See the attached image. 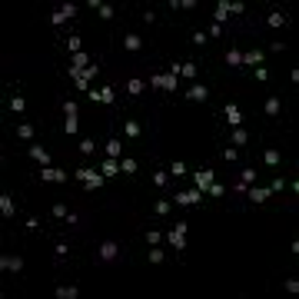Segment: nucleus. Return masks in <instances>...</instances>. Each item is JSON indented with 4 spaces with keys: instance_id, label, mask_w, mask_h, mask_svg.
Returning <instances> with one entry per match:
<instances>
[{
    "instance_id": "e433bc0d",
    "label": "nucleus",
    "mask_w": 299,
    "mask_h": 299,
    "mask_svg": "<svg viewBox=\"0 0 299 299\" xmlns=\"http://www.w3.org/2000/svg\"><path fill=\"white\" fill-rule=\"evenodd\" d=\"M240 183H246V187H253V183H256V167H246L243 173H240Z\"/></svg>"
},
{
    "instance_id": "b1692460",
    "label": "nucleus",
    "mask_w": 299,
    "mask_h": 299,
    "mask_svg": "<svg viewBox=\"0 0 299 299\" xmlns=\"http://www.w3.org/2000/svg\"><path fill=\"white\" fill-rule=\"evenodd\" d=\"M229 140H233V147H246V143H249V133H246L243 127H233Z\"/></svg>"
},
{
    "instance_id": "de8ad7c7",
    "label": "nucleus",
    "mask_w": 299,
    "mask_h": 299,
    "mask_svg": "<svg viewBox=\"0 0 299 299\" xmlns=\"http://www.w3.org/2000/svg\"><path fill=\"white\" fill-rule=\"evenodd\" d=\"M163 260H167V253L156 249V246H150V262H163Z\"/></svg>"
},
{
    "instance_id": "c03bdc74",
    "label": "nucleus",
    "mask_w": 299,
    "mask_h": 299,
    "mask_svg": "<svg viewBox=\"0 0 299 299\" xmlns=\"http://www.w3.org/2000/svg\"><path fill=\"white\" fill-rule=\"evenodd\" d=\"M54 253L60 256V260H67V256H70V243H67V240H60V243L54 246Z\"/></svg>"
},
{
    "instance_id": "603ef678",
    "label": "nucleus",
    "mask_w": 299,
    "mask_h": 299,
    "mask_svg": "<svg viewBox=\"0 0 299 299\" xmlns=\"http://www.w3.org/2000/svg\"><path fill=\"white\" fill-rule=\"evenodd\" d=\"M150 87H153V90H163V74H153V76H150Z\"/></svg>"
},
{
    "instance_id": "9b49d317",
    "label": "nucleus",
    "mask_w": 299,
    "mask_h": 299,
    "mask_svg": "<svg viewBox=\"0 0 299 299\" xmlns=\"http://www.w3.org/2000/svg\"><path fill=\"white\" fill-rule=\"evenodd\" d=\"M27 153H30V160H37L40 167H50V153L40 147V143H30V150H27Z\"/></svg>"
},
{
    "instance_id": "7ed1b4c3",
    "label": "nucleus",
    "mask_w": 299,
    "mask_h": 299,
    "mask_svg": "<svg viewBox=\"0 0 299 299\" xmlns=\"http://www.w3.org/2000/svg\"><path fill=\"white\" fill-rule=\"evenodd\" d=\"M90 100L93 103H103V107H110V103H116V93H113V87H100V90H90Z\"/></svg>"
},
{
    "instance_id": "a19ab883",
    "label": "nucleus",
    "mask_w": 299,
    "mask_h": 299,
    "mask_svg": "<svg viewBox=\"0 0 299 299\" xmlns=\"http://www.w3.org/2000/svg\"><path fill=\"white\" fill-rule=\"evenodd\" d=\"M150 180H153V187H167V183H169V173H167V169H156Z\"/></svg>"
},
{
    "instance_id": "7c9ffc66",
    "label": "nucleus",
    "mask_w": 299,
    "mask_h": 299,
    "mask_svg": "<svg viewBox=\"0 0 299 299\" xmlns=\"http://www.w3.org/2000/svg\"><path fill=\"white\" fill-rule=\"evenodd\" d=\"M7 107H10V113H23L27 110V100H23L20 93H14L10 100H7Z\"/></svg>"
},
{
    "instance_id": "412c9836",
    "label": "nucleus",
    "mask_w": 299,
    "mask_h": 299,
    "mask_svg": "<svg viewBox=\"0 0 299 299\" xmlns=\"http://www.w3.org/2000/svg\"><path fill=\"white\" fill-rule=\"evenodd\" d=\"M90 7L100 14V20H113V7H110V3H103V0H90Z\"/></svg>"
},
{
    "instance_id": "3c124183",
    "label": "nucleus",
    "mask_w": 299,
    "mask_h": 299,
    "mask_svg": "<svg viewBox=\"0 0 299 299\" xmlns=\"http://www.w3.org/2000/svg\"><path fill=\"white\" fill-rule=\"evenodd\" d=\"M253 76H256L260 83H266V80H269V70H266V67H256V70H253Z\"/></svg>"
},
{
    "instance_id": "79ce46f5",
    "label": "nucleus",
    "mask_w": 299,
    "mask_h": 299,
    "mask_svg": "<svg viewBox=\"0 0 299 299\" xmlns=\"http://www.w3.org/2000/svg\"><path fill=\"white\" fill-rule=\"evenodd\" d=\"M50 213H54L56 220H67V216H70V209H67V203H54V206H50Z\"/></svg>"
},
{
    "instance_id": "bb28decb",
    "label": "nucleus",
    "mask_w": 299,
    "mask_h": 299,
    "mask_svg": "<svg viewBox=\"0 0 299 299\" xmlns=\"http://www.w3.org/2000/svg\"><path fill=\"white\" fill-rule=\"evenodd\" d=\"M180 76H187V80H196V76H200V67H196L193 60H187V63H180Z\"/></svg>"
},
{
    "instance_id": "423d86ee",
    "label": "nucleus",
    "mask_w": 299,
    "mask_h": 299,
    "mask_svg": "<svg viewBox=\"0 0 299 299\" xmlns=\"http://www.w3.org/2000/svg\"><path fill=\"white\" fill-rule=\"evenodd\" d=\"M103 156H107V160H120V156H123V143H120V136H110V140L103 143Z\"/></svg>"
},
{
    "instance_id": "f03ea898",
    "label": "nucleus",
    "mask_w": 299,
    "mask_h": 299,
    "mask_svg": "<svg viewBox=\"0 0 299 299\" xmlns=\"http://www.w3.org/2000/svg\"><path fill=\"white\" fill-rule=\"evenodd\" d=\"M37 176L43 183H67V180H70V173H63V169H56V167H40Z\"/></svg>"
},
{
    "instance_id": "052dcab7",
    "label": "nucleus",
    "mask_w": 299,
    "mask_h": 299,
    "mask_svg": "<svg viewBox=\"0 0 299 299\" xmlns=\"http://www.w3.org/2000/svg\"><path fill=\"white\" fill-rule=\"evenodd\" d=\"M180 10H196V0H180Z\"/></svg>"
},
{
    "instance_id": "864d4df0",
    "label": "nucleus",
    "mask_w": 299,
    "mask_h": 299,
    "mask_svg": "<svg viewBox=\"0 0 299 299\" xmlns=\"http://www.w3.org/2000/svg\"><path fill=\"white\" fill-rule=\"evenodd\" d=\"M60 10H63V14H67V20H74V17H76V3H63V7H60Z\"/></svg>"
},
{
    "instance_id": "a211bd4d",
    "label": "nucleus",
    "mask_w": 299,
    "mask_h": 299,
    "mask_svg": "<svg viewBox=\"0 0 299 299\" xmlns=\"http://www.w3.org/2000/svg\"><path fill=\"white\" fill-rule=\"evenodd\" d=\"M226 67H233V70H240V67H243V50H236V47H229V50H226Z\"/></svg>"
},
{
    "instance_id": "1a4fd4ad",
    "label": "nucleus",
    "mask_w": 299,
    "mask_h": 299,
    "mask_svg": "<svg viewBox=\"0 0 299 299\" xmlns=\"http://www.w3.org/2000/svg\"><path fill=\"white\" fill-rule=\"evenodd\" d=\"M0 213H3V220H14V216H17V203H14V196H10V193H3V196H0Z\"/></svg>"
},
{
    "instance_id": "f257e3e1",
    "label": "nucleus",
    "mask_w": 299,
    "mask_h": 299,
    "mask_svg": "<svg viewBox=\"0 0 299 299\" xmlns=\"http://www.w3.org/2000/svg\"><path fill=\"white\" fill-rule=\"evenodd\" d=\"M120 253H123V246L116 243V240H103V243L96 246V260L100 262H113Z\"/></svg>"
},
{
    "instance_id": "473e14b6",
    "label": "nucleus",
    "mask_w": 299,
    "mask_h": 299,
    "mask_svg": "<svg viewBox=\"0 0 299 299\" xmlns=\"http://www.w3.org/2000/svg\"><path fill=\"white\" fill-rule=\"evenodd\" d=\"M176 83H180L176 74H163V93H176Z\"/></svg>"
},
{
    "instance_id": "a18cd8bd",
    "label": "nucleus",
    "mask_w": 299,
    "mask_h": 299,
    "mask_svg": "<svg viewBox=\"0 0 299 299\" xmlns=\"http://www.w3.org/2000/svg\"><path fill=\"white\" fill-rule=\"evenodd\" d=\"M236 160H240V150H236V147H226L223 150V163H236Z\"/></svg>"
},
{
    "instance_id": "20e7f679",
    "label": "nucleus",
    "mask_w": 299,
    "mask_h": 299,
    "mask_svg": "<svg viewBox=\"0 0 299 299\" xmlns=\"http://www.w3.org/2000/svg\"><path fill=\"white\" fill-rule=\"evenodd\" d=\"M187 100L189 103H206V100H209V87H206V83H193L187 90Z\"/></svg>"
},
{
    "instance_id": "a878e982",
    "label": "nucleus",
    "mask_w": 299,
    "mask_h": 299,
    "mask_svg": "<svg viewBox=\"0 0 299 299\" xmlns=\"http://www.w3.org/2000/svg\"><path fill=\"white\" fill-rule=\"evenodd\" d=\"M262 163H266V167H273V169H276V167H280V163H282V153H280V150H266V153H262Z\"/></svg>"
},
{
    "instance_id": "72a5a7b5",
    "label": "nucleus",
    "mask_w": 299,
    "mask_h": 299,
    "mask_svg": "<svg viewBox=\"0 0 299 299\" xmlns=\"http://www.w3.org/2000/svg\"><path fill=\"white\" fill-rule=\"evenodd\" d=\"M76 296H80L76 286H56V299H76Z\"/></svg>"
},
{
    "instance_id": "8fccbe9b",
    "label": "nucleus",
    "mask_w": 299,
    "mask_h": 299,
    "mask_svg": "<svg viewBox=\"0 0 299 299\" xmlns=\"http://www.w3.org/2000/svg\"><path fill=\"white\" fill-rule=\"evenodd\" d=\"M160 240H163V236H160L156 229H147V246H156V243H160Z\"/></svg>"
},
{
    "instance_id": "dca6fc26",
    "label": "nucleus",
    "mask_w": 299,
    "mask_h": 299,
    "mask_svg": "<svg viewBox=\"0 0 299 299\" xmlns=\"http://www.w3.org/2000/svg\"><path fill=\"white\" fill-rule=\"evenodd\" d=\"M143 90H147V83H143L140 76H130V80H127V96H143Z\"/></svg>"
},
{
    "instance_id": "4c0bfd02",
    "label": "nucleus",
    "mask_w": 299,
    "mask_h": 299,
    "mask_svg": "<svg viewBox=\"0 0 299 299\" xmlns=\"http://www.w3.org/2000/svg\"><path fill=\"white\" fill-rule=\"evenodd\" d=\"M189 40H193V47H200V50H203L206 43H209V37H206L203 30H193V34H189Z\"/></svg>"
},
{
    "instance_id": "6e6d98bb",
    "label": "nucleus",
    "mask_w": 299,
    "mask_h": 299,
    "mask_svg": "<svg viewBox=\"0 0 299 299\" xmlns=\"http://www.w3.org/2000/svg\"><path fill=\"white\" fill-rule=\"evenodd\" d=\"M282 286H286V293H299V280H293V276L282 282Z\"/></svg>"
},
{
    "instance_id": "393cba45",
    "label": "nucleus",
    "mask_w": 299,
    "mask_h": 299,
    "mask_svg": "<svg viewBox=\"0 0 299 299\" xmlns=\"http://www.w3.org/2000/svg\"><path fill=\"white\" fill-rule=\"evenodd\" d=\"M80 153H83V156H96V140L93 136H83V140H80Z\"/></svg>"
},
{
    "instance_id": "ea45409f",
    "label": "nucleus",
    "mask_w": 299,
    "mask_h": 299,
    "mask_svg": "<svg viewBox=\"0 0 299 299\" xmlns=\"http://www.w3.org/2000/svg\"><path fill=\"white\" fill-rule=\"evenodd\" d=\"M17 140H34V127L30 123H17Z\"/></svg>"
},
{
    "instance_id": "aec40b11",
    "label": "nucleus",
    "mask_w": 299,
    "mask_h": 299,
    "mask_svg": "<svg viewBox=\"0 0 299 299\" xmlns=\"http://www.w3.org/2000/svg\"><path fill=\"white\" fill-rule=\"evenodd\" d=\"M93 176H100V169H93V167H80V169H74V180H80V183H90Z\"/></svg>"
},
{
    "instance_id": "f3484780",
    "label": "nucleus",
    "mask_w": 299,
    "mask_h": 299,
    "mask_svg": "<svg viewBox=\"0 0 299 299\" xmlns=\"http://www.w3.org/2000/svg\"><path fill=\"white\" fill-rule=\"evenodd\" d=\"M123 136H127V140H140V136H143V127H140L136 120H127V123H123Z\"/></svg>"
},
{
    "instance_id": "f8f14e48",
    "label": "nucleus",
    "mask_w": 299,
    "mask_h": 299,
    "mask_svg": "<svg viewBox=\"0 0 299 299\" xmlns=\"http://www.w3.org/2000/svg\"><path fill=\"white\" fill-rule=\"evenodd\" d=\"M262 113H266V116H280V113H282V100H280V96H266Z\"/></svg>"
},
{
    "instance_id": "37998d69",
    "label": "nucleus",
    "mask_w": 299,
    "mask_h": 299,
    "mask_svg": "<svg viewBox=\"0 0 299 299\" xmlns=\"http://www.w3.org/2000/svg\"><path fill=\"white\" fill-rule=\"evenodd\" d=\"M223 193H226V189H223V183H216V180H213V183H209V189H206V196H213V200H220Z\"/></svg>"
},
{
    "instance_id": "680f3d73",
    "label": "nucleus",
    "mask_w": 299,
    "mask_h": 299,
    "mask_svg": "<svg viewBox=\"0 0 299 299\" xmlns=\"http://www.w3.org/2000/svg\"><path fill=\"white\" fill-rule=\"evenodd\" d=\"M269 50H273V54H282V50H286V43H280V40H273V43H269Z\"/></svg>"
},
{
    "instance_id": "39448f33",
    "label": "nucleus",
    "mask_w": 299,
    "mask_h": 299,
    "mask_svg": "<svg viewBox=\"0 0 299 299\" xmlns=\"http://www.w3.org/2000/svg\"><path fill=\"white\" fill-rule=\"evenodd\" d=\"M123 50H127V54H140V50H143V37L133 34V30H127V34H123Z\"/></svg>"
},
{
    "instance_id": "5fc2aeb1",
    "label": "nucleus",
    "mask_w": 299,
    "mask_h": 299,
    "mask_svg": "<svg viewBox=\"0 0 299 299\" xmlns=\"http://www.w3.org/2000/svg\"><path fill=\"white\" fill-rule=\"evenodd\" d=\"M206 37H223V23H209V34Z\"/></svg>"
},
{
    "instance_id": "c756f323",
    "label": "nucleus",
    "mask_w": 299,
    "mask_h": 299,
    "mask_svg": "<svg viewBox=\"0 0 299 299\" xmlns=\"http://www.w3.org/2000/svg\"><path fill=\"white\" fill-rule=\"evenodd\" d=\"M153 213H156V216H169V213H173V203H169V200H153Z\"/></svg>"
},
{
    "instance_id": "c9c22d12",
    "label": "nucleus",
    "mask_w": 299,
    "mask_h": 299,
    "mask_svg": "<svg viewBox=\"0 0 299 299\" xmlns=\"http://www.w3.org/2000/svg\"><path fill=\"white\" fill-rule=\"evenodd\" d=\"M63 43H67V50H70V56H74V54H80V47H83V40L76 37V34H70V37L63 40Z\"/></svg>"
},
{
    "instance_id": "4468645a",
    "label": "nucleus",
    "mask_w": 299,
    "mask_h": 299,
    "mask_svg": "<svg viewBox=\"0 0 299 299\" xmlns=\"http://www.w3.org/2000/svg\"><path fill=\"white\" fill-rule=\"evenodd\" d=\"M0 266H3L7 273H20V269H23V260H20V256H10V253H7V256H0Z\"/></svg>"
},
{
    "instance_id": "5701e85b",
    "label": "nucleus",
    "mask_w": 299,
    "mask_h": 299,
    "mask_svg": "<svg viewBox=\"0 0 299 299\" xmlns=\"http://www.w3.org/2000/svg\"><path fill=\"white\" fill-rule=\"evenodd\" d=\"M266 23H269V27H273V30H280V27H286V23H289V17H286V14H282V10H273V14H269V17H266Z\"/></svg>"
},
{
    "instance_id": "0eeeda50",
    "label": "nucleus",
    "mask_w": 299,
    "mask_h": 299,
    "mask_svg": "<svg viewBox=\"0 0 299 299\" xmlns=\"http://www.w3.org/2000/svg\"><path fill=\"white\" fill-rule=\"evenodd\" d=\"M223 116H226V123H229V130L243 123V110H240L236 103H226V107H223Z\"/></svg>"
},
{
    "instance_id": "f704fd0d",
    "label": "nucleus",
    "mask_w": 299,
    "mask_h": 299,
    "mask_svg": "<svg viewBox=\"0 0 299 299\" xmlns=\"http://www.w3.org/2000/svg\"><path fill=\"white\" fill-rule=\"evenodd\" d=\"M63 133H67V136H76V133H80V120H76V116H67V120H63Z\"/></svg>"
},
{
    "instance_id": "c85d7f7f",
    "label": "nucleus",
    "mask_w": 299,
    "mask_h": 299,
    "mask_svg": "<svg viewBox=\"0 0 299 299\" xmlns=\"http://www.w3.org/2000/svg\"><path fill=\"white\" fill-rule=\"evenodd\" d=\"M223 20H229V3L220 0V3H216V14H213V23H223Z\"/></svg>"
},
{
    "instance_id": "2f4dec72",
    "label": "nucleus",
    "mask_w": 299,
    "mask_h": 299,
    "mask_svg": "<svg viewBox=\"0 0 299 299\" xmlns=\"http://www.w3.org/2000/svg\"><path fill=\"white\" fill-rule=\"evenodd\" d=\"M187 173H189V167L183 163V160H173V163H169V176H176V180H180V176H187Z\"/></svg>"
},
{
    "instance_id": "6e6552de",
    "label": "nucleus",
    "mask_w": 299,
    "mask_h": 299,
    "mask_svg": "<svg viewBox=\"0 0 299 299\" xmlns=\"http://www.w3.org/2000/svg\"><path fill=\"white\" fill-rule=\"evenodd\" d=\"M213 176H216V173H213V169L206 167V169H196V173H193V183H196V189H209V183H213Z\"/></svg>"
},
{
    "instance_id": "6ab92c4d",
    "label": "nucleus",
    "mask_w": 299,
    "mask_h": 299,
    "mask_svg": "<svg viewBox=\"0 0 299 299\" xmlns=\"http://www.w3.org/2000/svg\"><path fill=\"white\" fill-rule=\"evenodd\" d=\"M167 240H169V246H173L176 253H183V249H187V236H183V233H176V229H169Z\"/></svg>"
},
{
    "instance_id": "09e8293b",
    "label": "nucleus",
    "mask_w": 299,
    "mask_h": 299,
    "mask_svg": "<svg viewBox=\"0 0 299 299\" xmlns=\"http://www.w3.org/2000/svg\"><path fill=\"white\" fill-rule=\"evenodd\" d=\"M50 23H54V27L67 23V14H63V10H54V14H50Z\"/></svg>"
},
{
    "instance_id": "13d9d810",
    "label": "nucleus",
    "mask_w": 299,
    "mask_h": 299,
    "mask_svg": "<svg viewBox=\"0 0 299 299\" xmlns=\"http://www.w3.org/2000/svg\"><path fill=\"white\" fill-rule=\"evenodd\" d=\"M282 187H286V180H282V176H276V180H273V187H269V189H273V193H280Z\"/></svg>"
},
{
    "instance_id": "2eb2a0df",
    "label": "nucleus",
    "mask_w": 299,
    "mask_h": 299,
    "mask_svg": "<svg viewBox=\"0 0 299 299\" xmlns=\"http://www.w3.org/2000/svg\"><path fill=\"white\" fill-rule=\"evenodd\" d=\"M246 196H249V203H266V200L273 196V189H260V187H249V189H246Z\"/></svg>"
},
{
    "instance_id": "58836bf2",
    "label": "nucleus",
    "mask_w": 299,
    "mask_h": 299,
    "mask_svg": "<svg viewBox=\"0 0 299 299\" xmlns=\"http://www.w3.org/2000/svg\"><path fill=\"white\" fill-rule=\"evenodd\" d=\"M96 74H100V67H96V63H90L87 70H80V80H87V83H93V80H96Z\"/></svg>"
},
{
    "instance_id": "ddd939ff",
    "label": "nucleus",
    "mask_w": 299,
    "mask_h": 299,
    "mask_svg": "<svg viewBox=\"0 0 299 299\" xmlns=\"http://www.w3.org/2000/svg\"><path fill=\"white\" fill-rule=\"evenodd\" d=\"M136 169H140V163L133 156H120V176H136Z\"/></svg>"
},
{
    "instance_id": "4d7b16f0",
    "label": "nucleus",
    "mask_w": 299,
    "mask_h": 299,
    "mask_svg": "<svg viewBox=\"0 0 299 299\" xmlns=\"http://www.w3.org/2000/svg\"><path fill=\"white\" fill-rule=\"evenodd\" d=\"M27 229H30V233H37V229H40V220H37V216H27Z\"/></svg>"
},
{
    "instance_id": "4be33fe9",
    "label": "nucleus",
    "mask_w": 299,
    "mask_h": 299,
    "mask_svg": "<svg viewBox=\"0 0 299 299\" xmlns=\"http://www.w3.org/2000/svg\"><path fill=\"white\" fill-rule=\"evenodd\" d=\"M100 173H103V176H120V160H107V156H103Z\"/></svg>"
},
{
    "instance_id": "cd10ccee",
    "label": "nucleus",
    "mask_w": 299,
    "mask_h": 299,
    "mask_svg": "<svg viewBox=\"0 0 299 299\" xmlns=\"http://www.w3.org/2000/svg\"><path fill=\"white\" fill-rule=\"evenodd\" d=\"M90 63H93V60H90V56L83 54V50H80V54H74V56H70V67H76V70H87Z\"/></svg>"
},
{
    "instance_id": "49530a36",
    "label": "nucleus",
    "mask_w": 299,
    "mask_h": 299,
    "mask_svg": "<svg viewBox=\"0 0 299 299\" xmlns=\"http://www.w3.org/2000/svg\"><path fill=\"white\" fill-rule=\"evenodd\" d=\"M80 107H76V100H63V116H76Z\"/></svg>"
},
{
    "instance_id": "bf43d9fd",
    "label": "nucleus",
    "mask_w": 299,
    "mask_h": 299,
    "mask_svg": "<svg viewBox=\"0 0 299 299\" xmlns=\"http://www.w3.org/2000/svg\"><path fill=\"white\" fill-rule=\"evenodd\" d=\"M229 14H236V17H240V14H246V7H243V3H229Z\"/></svg>"
},
{
    "instance_id": "9d476101",
    "label": "nucleus",
    "mask_w": 299,
    "mask_h": 299,
    "mask_svg": "<svg viewBox=\"0 0 299 299\" xmlns=\"http://www.w3.org/2000/svg\"><path fill=\"white\" fill-rule=\"evenodd\" d=\"M262 60H266V50H246L243 54V67H262Z\"/></svg>"
}]
</instances>
